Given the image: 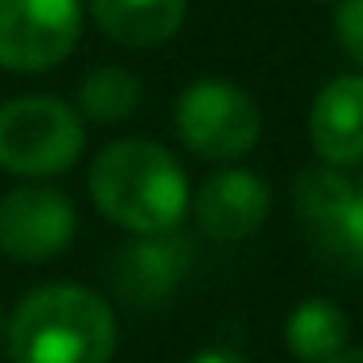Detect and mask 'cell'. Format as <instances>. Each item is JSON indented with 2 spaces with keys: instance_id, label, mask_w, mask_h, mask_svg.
Instances as JSON below:
<instances>
[{
  "instance_id": "obj_6",
  "label": "cell",
  "mask_w": 363,
  "mask_h": 363,
  "mask_svg": "<svg viewBox=\"0 0 363 363\" xmlns=\"http://www.w3.org/2000/svg\"><path fill=\"white\" fill-rule=\"evenodd\" d=\"M79 230L71 199L43 184H24L0 196V250L16 262H48L71 246Z\"/></svg>"
},
{
  "instance_id": "obj_7",
  "label": "cell",
  "mask_w": 363,
  "mask_h": 363,
  "mask_svg": "<svg viewBox=\"0 0 363 363\" xmlns=\"http://www.w3.org/2000/svg\"><path fill=\"white\" fill-rule=\"evenodd\" d=\"M269 215V188L246 168H223L207 176V184L196 196V219L203 235L219 242L250 238Z\"/></svg>"
},
{
  "instance_id": "obj_13",
  "label": "cell",
  "mask_w": 363,
  "mask_h": 363,
  "mask_svg": "<svg viewBox=\"0 0 363 363\" xmlns=\"http://www.w3.org/2000/svg\"><path fill=\"white\" fill-rule=\"evenodd\" d=\"M355 184L347 180L340 168H305L293 184V203H297V215L301 223L308 227V235H316L320 227H328L332 219L340 215V207L352 199Z\"/></svg>"
},
{
  "instance_id": "obj_11",
  "label": "cell",
  "mask_w": 363,
  "mask_h": 363,
  "mask_svg": "<svg viewBox=\"0 0 363 363\" xmlns=\"http://www.w3.org/2000/svg\"><path fill=\"white\" fill-rule=\"evenodd\" d=\"M285 344L301 363H324L328 355H336L340 347H347V316L332 301H301L285 320Z\"/></svg>"
},
{
  "instance_id": "obj_18",
  "label": "cell",
  "mask_w": 363,
  "mask_h": 363,
  "mask_svg": "<svg viewBox=\"0 0 363 363\" xmlns=\"http://www.w3.org/2000/svg\"><path fill=\"white\" fill-rule=\"evenodd\" d=\"M4 328H9V320H4V313H0V344H4Z\"/></svg>"
},
{
  "instance_id": "obj_14",
  "label": "cell",
  "mask_w": 363,
  "mask_h": 363,
  "mask_svg": "<svg viewBox=\"0 0 363 363\" xmlns=\"http://www.w3.org/2000/svg\"><path fill=\"white\" fill-rule=\"evenodd\" d=\"M313 242L320 246L328 258L363 269V188H359V184H355L352 199L340 207L336 219L313 235Z\"/></svg>"
},
{
  "instance_id": "obj_2",
  "label": "cell",
  "mask_w": 363,
  "mask_h": 363,
  "mask_svg": "<svg viewBox=\"0 0 363 363\" xmlns=\"http://www.w3.org/2000/svg\"><path fill=\"white\" fill-rule=\"evenodd\" d=\"M4 340L12 363H110L118 347V320L94 289L55 281L20 301Z\"/></svg>"
},
{
  "instance_id": "obj_1",
  "label": "cell",
  "mask_w": 363,
  "mask_h": 363,
  "mask_svg": "<svg viewBox=\"0 0 363 363\" xmlns=\"http://www.w3.org/2000/svg\"><path fill=\"white\" fill-rule=\"evenodd\" d=\"M90 196L106 219L137 238L168 235L188 211V176L164 145L125 137L98 152L90 168Z\"/></svg>"
},
{
  "instance_id": "obj_15",
  "label": "cell",
  "mask_w": 363,
  "mask_h": 363,
  "mask_svg": "<svg viewBox=\"0 0 363 363\" xmlns=\"http://www.w3.org/2000/svg\"><path fill=\"white\" fill-rule=\"evenodd\" d=\"M336 40L363 67V0H336Z\"/></svg>"
},
{
  "instance_id": "obj_19",
  "label": "cell",
  "mask_w": 363,
  "mask_h": 363,
  "mask_svg": "<svg viewBox=\"0 0 363 363\" xmlns=\"http://www.w3.org/2000/svg\"><path fill=\"white\" fill-rule=\"evenodd\" d=\"M316 4H328V0H316Z\"/></svg>"
},
{
  "instance_id": "obj_3",
  "label": "cell",
  "mask_w": 363,
  "mask_h": 363,
  "mask_svg": "<svg viewBox=\"0 0 363 363\" xmlns=\"http://www.w3.org/2000/svg\"><path fill=\"white\" fill-rule=\"evenodd\" d=\"M82 133L79 113L59 98L28 94L0 106V168L12 176L43 180L59 176L82 157Z\"/></svg>"
},
{
  "instance_id": "obj_12",
  "label": "cell",
  "mask_w": 363,
  "mask_h": 363,
  "mask_svg": "<svg viewBox=\"0 0 363 363\" xmlns=\"http://www.w3.org/2000/svg\"><path fill=\"white\" fill-rule=\"evenodd\" d=\"M141 106V82L121 67H98L82 79L79 90V110L82 118L98 121V125H113L125 121L129 113Z\"/></svg>"
},
{
  "instance_id": "obj_17",
  "label": "cell",
  "mask_w": 363,
  "mask_h": 363,
  "mask_svg": "<svg viewBox=\"0 0 363 363\" xmlns=\"http://www.w3.org/2000/svg\"><path fill=\"white\" fill-rule=\"evenodd\" d=\"M324 363H363V347H340V352L328 355Z\"/></svg>"
},
{
  "instance_id": "obj_8",
  "label": "cell",
  "mask_w": 363,
  "mask_h": 363,
  "mask_svg": "<svg viewBox=\"0 0 363 363\" xmlns=\"http://www.w3.org/2000/svg\"><path fill=\"white\" fill-rule=\"evenodd\" d=\"M313 149L328 168L363 160V74H340L316 94L308 113Z\"/></svg>"
},
{
  "instance_id": "obj_4",
  "label": "cell",
  "mask_w": 363,
  "mask_h": 363,
  "mask_svg": "<svg viewBox=\"0 0 363 363\" xmlns=\"http://www.w3.org/2000/svg\"><path fill=\"white\" fill-rule=\"evenodd\" d=\"M176 129L203 160H238L258 145L262 113L246 90L227 79H199L176 102Z\"/></svg>"
},
{
  "instance_id": "obj_10",
  "label": "cell",
  "mask_w": 363,
  "mask_h": 363,
  "mask_svg": "<svg viewBox=\"0 0 363 363\" xmlns=\"http://www.w3.org/2000/svg\"><path fill=\"white\" fill-rule=\"evenodd\" d=\"M98 28L125 48L168 43L184 24V0H90Z\"/></svg>"
},
{
  "instance_id": "obj_16",
  "label": "cell",
  "mask_w": 363,
  "mask_h": 363,
  "mask_svg": "<svg viewBox=\"0 0 363 363\" xmlns=\"http://www.w3.org/2000/svg\"><path fill=\"white\" fill-rule=\"evenodd\" d=\"M191 363H246V359L235 352H227V347H211V352H199Z\"/></svg>"
},
{
  "instance_id": "obj_9",
  "label": "cell",
  "mask_w": 363,
  "mask_h": 363,
  "mask_svg": "<svg viewBox=\"0 0 363 363\" xmlns=\"http://www.w3.org/2000/svg\"><path fill=\"white\" fill-rule=\"evenodd\" d=\"M188 262H191V246H188V238H180L176 230L137 238V242L125 246V250L118 254V262H113V285H118L129 301L152 305V301L168 297V293L180 285V277L188 274Z\"/></svg>"
},
{
  "instance_id": "obj_5",
  "label": "cell",
  "mask_w": 363,
  "mask_h": 363,
  "mask_svg": "<svg viewBox=\"0 0 363 363\" xmlns=\"http://www.w3.org/2000/svg\"><path fill=\"white\" fill-rule=\"evenodd\" d=\"M82 32L79 0H0V67L35 74L63 63Z\"/></svg>"
}]
</instances>
